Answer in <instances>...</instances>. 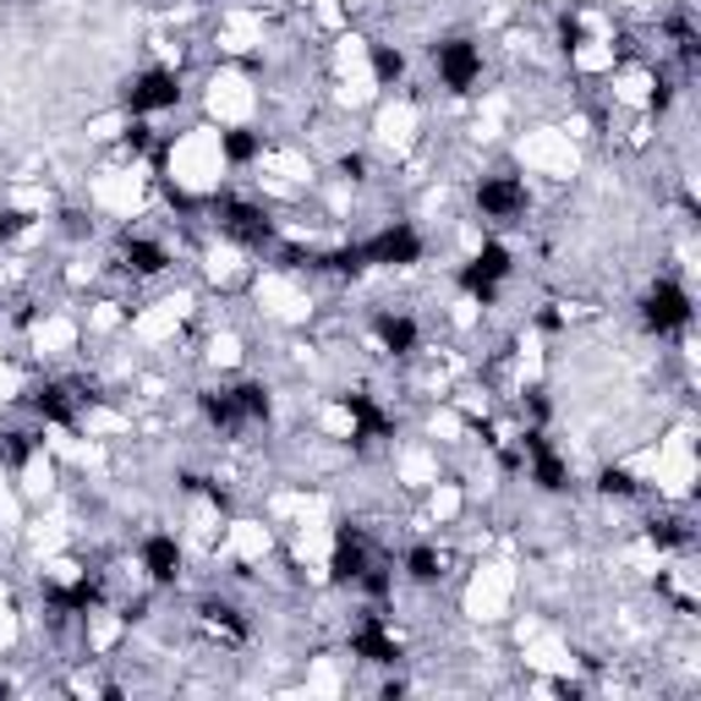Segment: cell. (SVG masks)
I'll return each instance as SVG.
<instances>
[{"mask_svg":"<svg viewBox=\"0 0 701 701\" xmlns=\"http://www.w3.org/2000/svg\"><path fill=\"white\" fill-rule=\"evenodd\" d=\"M690 318H696L690 290H685L679 280H652V290H646V301H641V323H646L652 334H679V329H690Z\"/></svg>","mask_w":701,"mask_h":701,"instance_id":"obj_1","label":"cell"},{"mask_svg":"<svg viewBox=\"0 0 701 701\" xmlns=\"http://www.w3.org/2000/svg\"><path fill=\"white\" fill-rule=\"evenodd\" d=\"M510 269H515V263H510V247H504V241H483V247L472 252V263L461 269V290L488 307V301L499 296V285L510 280Z\"/></svg>","mask_w":701,"mask_h":701,"instance_id":"obj_2","label":"cell"},{"mask_svg":"<svg viewBox=\"0 0 701 701\" xmlns=\"http://www.w3.org/2000/svg\"><path fill=\"white\" fill-rule=\"evenodd\" d=\"M433 67H439V83L450 94H472L483 83V50L472 39H439L433 45Z\"/></svg>","mask_w":701,"mask_h":701,"instance_id":"obj_3","label":"cell"},{"mask_svg":"<svg viewBox=\"0 0 701 701\" xmlns=\"http://www.w3.org/2000/svg\"><path fill=\"white\" fill-rule=\"evenodd\" d=\"M176 99H181V78H176V72H165V67H148V72H138V78L127 83V94H121L127 116L176 110Z\"/></svg>","mask_w":701,"mask_h":701,"instance_id":"obj_4","label":"cell"},{"mask_svg":"<svg viewBox=\"0 0 701 701\" xmlns=\"http://www.w3.org/2000/svg\"><path fill=\"white\" fill-rule=\"evenodd\" d=\"M526 203H532V192H526V181H515V176H483V181H477V209H483V219L510 225V219L526 214Z\"/></svg>","mask_w":701,"mask_h":701,"instance_id":"obj_5","label":"cell"},{"mask_svg":"<svg viewBox=\"0 0 701 701\" xmlns=\"http://www.w3.org/2000/svg\"><path fill=\"white\" fill-rule=\"evenodd\" d=\"M363 258L379 269H412V263H423V236L412 225H384L373 241H363Z\"/></svg>","mask_w":701,"mask_h":701,"instance_id":"obj_6","label":"cell"},{"mask_svg":"<svg viewBox=\"0 0 701 701\" xmlns=\"http://www.w3.org/2000/svg\"><path fill=\"white\" fill-rule=\"evenodd\" d=\"M219 230L236 236L241 247H269V241H274L269 214H263L258 203H241V198H225V203H219Z\"/></svg>","mask_w":701,"mask_h":701,"instance_id":"obj_7","label":"cell"},{"mask_svg":"<svg viewBox=\"0 0 701 701\" xmlns=\"http://www.w3.org/2000/svg\"><path fill=\"white\" fill-rule=\"evenodd\" d=\"M350 652H357L363 663H379V668L401 663V641L384 630V619H379V614H363V625L350 630Z\"/></svg>","mask_w":701,"mask_h":701,"instance_id":"obj_8","label":"cell"},{"mask_svg":"<svg viewBox=\"0 0 701 701\" xmlns=\"http://www.w3.org/2000/svg\"><path fill=\"white\" fill-rule=\"evenodd\" d=\"M138 559H143V570H148L154 586H176V575H181V543H176L170 532H154Z\"/></svg>","mask_w":701,"mask_h":701,"instance_id":"obj_9","label":"cell"},{"mask_svg":"<svg viewBox=\"0 0 701 701\" xmlns=\"http://www.w3.org/2000/svg\"><path fill=\"white\" fill-rule=\"evenodd\" d=\"M368 565H373V559H368V543H363V532L340 526V537H334V559H329V575H334V581H350V586H357V575H363Z\"/></svg>","mask_w":701,"mask_h":701,"instance_id":"obj_10","label":"cell"},{"mask_svg":"<svg viewBox=\"0 0 701 701\" xmlns=\"http://www.w3.org/2000/svg\"><path fill=\"white\" fill-rule=\"evenodd\" d=\"M373 334H379V345L390 350V357H412L417 340H423V329H417L412 312H379L373 318Z\"/></svg>","mask_w":701,"mask_h":701,"instance_id":"obj_11","label":"cell"},{"mask_svg":"<svg viewBox=\"0 0 701 701\" xmlns=\"http://www.w3.org/2000/svg\"><path fill=\"white\" fill-rule=\"evenodd\" d=\"M28 406H34L45 423H56V428H72V423H78V395H72L67 384H39V390L28 395Z\"/></svg>","mask_w":701,"mask_h":701,"instance_id":"obj_12","label":"cell"},{"mask_svg":"<svg viewBox=\"0 0 701 701\" xmlns=\"http://www.w3.org/2000/svg\"><path fill=\"white\" fill-rule=\"evenodd\" d=\"M121 263H127L132 274H165V269H170V252H165V241H154V236H127V241H121Z\"/></svg>","mask_w":701,"mask_h":701,"instance_id":"obj_13","label":"cell"},{"mask_svg":"<svg viewBox=\"0 0 701 701\" xmlns=\"http://www.w3.org/2000/svg\"><path fill=\"white\" fill-rule=\"evenodd\" d=\"M345 406V417H350V428H357V433H350V439H384L390 433V417L368 401V395H345L340 401Z\"/></svg>","mask_w":701,"mask_h":701,"instance_id":"obj_14","label":"cell"},{"mask_svg":"<svg viewBox=\"0 0 701 701\" xmlns=\"http://www.w3.org/2000/svg\"><path fill=\"white\" fill-rule=\"evenodd\" d=\"M219 154H225L230 165H252V159L263 154V138L247 132V127H230V132H219Z\"/></svg>","mask_w":701,"mask_h":701,"instance_id":"obj_15","label":"cell"},{"mask_svg":"<svg viewBox=\"0 0 701 701\" xmlns=\"http://www.w3.org/2000/svg\"><path fill=\"white\" fill-rule=\"evenodd\" d=\"M198 406H203V417H209L219 433H236V428H241V412H236V395H230V390H209Z\"/></svg>","mask_w":701,"mask_h":701,"instance_id":"obj_16","label":"cell"},{"mask_svg":"<svg viewBox=\"0 0 701 701\" xmlns=\"http://www.w3.org/2000/svg\"><path fill=\"white\" fill-rule=\"evenodd\" d=\"M368 61H373V78H379L384 88H395V83L406 78V56H401L395 45H368Z\"/></svg>","mask_w":701,"mask_h":701,"instance_id":"obj_17","label":"cell"},{"mask_svg":"<svg viewBox=\"0 0 701 701\" xmlns=\"http://www.w3.org/2000/svg\"><path fill=\"white\" fill-rule=\"evenodd\" d=\"M230 395H236V412H241V423H269L274 401H269V390H263V384H236Z\"/></svg>","mask_w":701,"mask_h":701,"instance_id":"obj_18","label":"cell"},{"mask_svg":"<svg viewBox=\"0 0 701 701\" xmlns=\"http://www.w3.org/2000/svg\"><path fill=\"white\" fill-rule=\"evenodd\" d=\"M406 575H412V581H423V586H433V581L444 575V559H439V548L417 543V548L406 554Z\"/></svg>","mask_w":701,"mask_h":701,"instance_id":"obj_19","label":"cell"},{"mask_svg":"<svg viewBox=\"0 0 701 701\" xmlns=\"http://www.w3.org/2000/svg\"><path fill=\"white\" fill-rule=\"evenodd\" d=\"M597 494H608V499H635V494H641V483H635L625 466H603V477H597Z\"/></svg>","mask_w":701,"mask_h":701,"instance_id":"obj_20","label":"cell"},{"mask_svg":"<svg viewBox=\"0 0 701 701\" xmlns=\"http://www.w3.org/2000/svg\"><path fill=\"white\" fill-rule=\"evenodd\" d=\"M646 537H652L657 548H690V526H685V521H652Z\"/></svg>","mask_w":701,"mask_h":701,"instance_id":"obj_21","label":"cell"},{"mask_svg":"<svg viewBox=\"0 0 701 701\" xmlns=\"http://www.w3.org/2000/svg\"><path fill=\"white\" fill-rule=\"evenodd\" d=\"M586 39H592V28L581 23V17H559V45L575 56V50H586Z\"/></svg>","mask_w":701,"mask_h":701,"instance_id":"obj_22","label":"cell"},{"mask_svg":"<svg viewBox=\"0 0 701 701\" xmlns=\"http://www.w3.org/2000/svg\"><path fill=\"white\" fill-rule=\"evenodd\" d=\"M28 230V214L23 209H0V241H12V236H23Z\"/></svg>","mask_w":701,"mask_h":701,"instance_id":"obj_23","label":"cell"},{"mask_svg":"<svg viewBox=\"0 0 701 701\" xmlns=\"http://www.w3.org/2000/svg\"><path fill=\"white\" fill-rule=\"evenodd\" d=\"M363 170H368L363 154H345V159H340V176H345V181H363Z\"/></svg>","mask_w":701,"mask_h":701,"instance_id":"obj_24","label":"cell"}]
</instances>
